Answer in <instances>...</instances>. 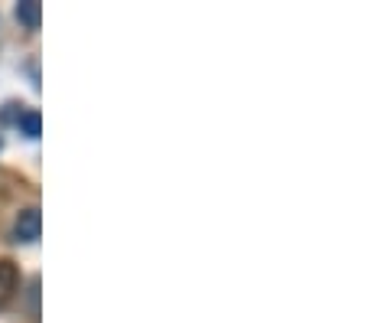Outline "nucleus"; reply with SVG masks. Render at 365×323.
<instances>
[{
    "label": "nucleus",
    "mask_w": 365,
    "mask_h": 323,
    "mask_svg": "<svg viewBox=\"0 0 365 323\" xmlns=\"http://www.w3.org/2000/svg\"><path fill=\"white\" fill-rule=\"evenodd\" d=\"M16 124H20V131L26 134V138H39V131H43V118H39L36 111H23V115L16 118Z\"/></svg>",
    "instance_id": "4"
},
{
    "label": "nucleus",
    "mask_w": 365,
    "mask_h": 323,
    "mask_svg": "<svg viewBox=\"0 0 365 323\" xmlns=\"http://www.w3.org/2000/svg\"><path fill=\"white\" fill-rule=\"evenodd\" d=\"M39 232H43V219H39V209H23V212L16 215V225H14L16 242H36Z\"/></svg>",
    "instance_id": "1"
},
{
    "label": "nucleus",
    "mask_w": 365,
    "mask_h": 323,
    "mask_svg": "<svg viewBox=\"0 0 365 323\" xmlns=\"http://www.w3.org/2000/svg\"><path fill=\"white\" fill-rule=\"evenodd\" d=\"M16 281H20V275H16V265L14 262H0V307H4V304L14 297Z\"/></svg>",
    "instance_id": "2"
},
{
    "label": "nucleus",
    "mask_w": 365,
    "mask_h": 323,
    "mask_svg": "<svg viewBox=\"0 0 365 323\" xmlns=\"http://www.w3.org/2000/svg\"><path fill=\"white\" fill-rule=\"evenodd\" d=\"M16 20H20L26 30H36L39 20H43V7H39V0H20V4H16Z\"/></svg>",
    "instance_id": "3"
},
{
    "label": "nucleus",
    "mask_w": 365,
    "mask_h": 323,
    "mask_svg": "<svg viewBox=\"0 0 365 323\" xmlns=\"http://www.w3.org/2000/svg\"><path fill=\"white\" fill-rule=\"evenodd\" d=\"M0 144H4V140H0Z\"/></svg>",
    "instance_id": "5"
}]
</instances>
